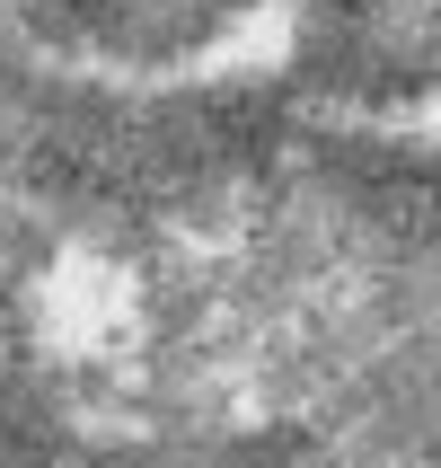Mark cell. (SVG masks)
Wrapping results in <instances>:
<instances>
[]
</instances>
